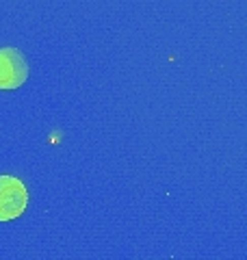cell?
<instances>
[{"label":"cell","mask_w":247,"mask_h":260,"mask_svg":"<svg viewBox=\"0 0 247 260\" xmlns=\"http://www.w3.org/2000/svg\"><path fill=\"white\" fill-rule=\"evenodd\" d=\"M28 78V63L20 48H0V89H18Z\"/></svg>","instance_id":"2"},{"label":"cell","mask_w":247,"mask_h":260,"mask_svg":"<svg viewBox=\"0 0 247 260\" xmlns=\"http://www.w3.org/2000/svg\"><path fill=\"white\" fill-rule=\"evenodd\" d=\"M28 204L26 186L15 176H0V221L20 217Z\"/></svg>","instance_id":"1"}]
</instances>
